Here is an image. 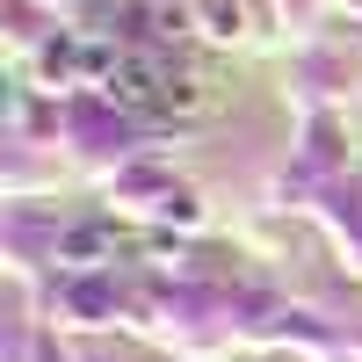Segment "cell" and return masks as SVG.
Wrapping results in <instances>:
<instances>
[{"label":"cell","instance_id":"cell-1","mask_svg":"<svg viewBox=\"0 0 362 362\" xmlns=\"http://www.w3.org/2000/svg\"><path fill=\"white\" fill-rule=\"evenodd\" d=\"M116 254V232L109 225H73V232H58V261L66 268H95Z\"/></svg>","mask_w":362,"mask_h":362},{"label":"cell","instance_id":"cell-2","mask_svg":"<svg viewBox=\"0 0 362 362\" xmlns=\"http://www.w3.org/2000/svg\"><path fill=\"white\" fill-rule=\"evenodd\" d=\"M160 210H167V218H181V225H196V203H189V196H174V189H167V203H160Z\"/></svg>","mask_w":362,"mask_h":362},{"label":"cell","instance_id":"cell-3","mask_svg":"<svg viewBox=\"0 0 362 362\" xmlns=\"http://www.w3.org/2000/svg\"><path fill=\"white\" fill-rule=\"evenodd\" d=\"M44 8H58V0H44Z\"/></svg>","mask_w":362,"mask_h":362}]
</instances>
